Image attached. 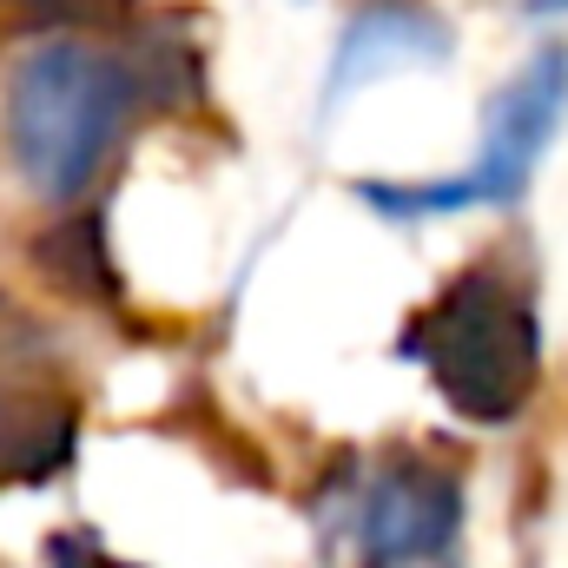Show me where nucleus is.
I'll list each match as a JSON object with an SVG mask.
<instances>
[{"mask_svg":"<svg viewBox=\"0 0 568 568\" xmlns=\"http://www.w3.org/2000/svg\"><path fill=\"white\" fill-rule=\"evenodd\" d=\"M140 106L133 67L87 47V40H47L33 47L0 93V133L13 152V172L53 199L73 205L100 165L113 159V145L126 140V120Z\"/></svg>","mask_w":568,"mask_h":568,"instance_id":"obj_1","label":"nucleus"},{"mask_svg":"<svg viewBox=\"0 0 568 568\" xmlns=\"http://www.w3.org/2000/svg\"><path fill=\"white\" fill-rule=\"evenodd\" d=\"M410 364H424L449 410L469 424H509L542 371V331L529 297L496 272H463L429 311L410 317L404 344Z\"/></svg>","mask_w":568,"mask_h":568,"instance_id":"obj_2","label":"nucleus"},{"mask_svg":"<svg viewBox=\"0 0 568 568\" xmlns=\"http://www.w3.org/2000/svg\"><path fill=\"white\" fill-rule=\"evenodd\" d=\"M568 113V47L549 40L542 53H529L523 73H509L483 113V152L424 185H357V199L384 219H443V212H476V205H516L529 192L536 159L549 152L556 126Z\"/></svg>","mask_w":568,"mask_h":568,"instance_id":"obj_3","label":"nucleus"},{"mask_svg":"<svg viewBox=\"0 0 568 568\" xmlns=\"http://www.w3.org/2000/svg\"><path fill=\"white\" fill-rule=\"evenodd\" d=\"M463 529V489L449 469L397 456L357 489V542L364 562H410V556H443Z\"/></svg>","mask_w":568,"mask_h":568,"instance_id":"obj_4","label":"nucleus"},{"mask_svg":"<svg viewBox=\"0 0 568 568\" xmlns=\"http://www.w3.org/2000/svg\"><path fill=\"white\" fill-rule=\"evenodd\" d=\"M449 60V27L417 7V0H371L344 20L337 53H331V80H324V106L351 100L357 87L404 73V67H443Z\"/></svg>","mask_w":568,"mask_h":568,"instance_id":"obj_5","label":"nucleus"},{"mask_svg":"<svg viewBox=\"0 0 568 568\" xmlns=\"http://www.w3.org/2000/svg\"><path fill=\"white\" fill-rule=\"evenodd\" d=\"M33 265L60 284L67 297H120V272H113V258H106V225H100L93 212L53 225V232L33 245Z\"/></svg>","mask_w":568,"mask_h":568,"instance_id":"obj_6","label":"nucleus"},{"mask_svg":"<svg viewBox=\"0 0 568 568\" xmlns=\"http://www.w3.org/2000/svg\"><path fill=\"white\" fill-rule=\"evenodd\" d=\"M133 87H140V100L152 106H192L199 93H205V60H199V47L179 33V27H145L140 47H133Z\"/></svg>","mask_w":568,"mask_h":568,"instance_id":"obj_7","label":"nucleus"},{"mask_svg":"<svg viewBox=\"0 0 568 568\" xmlns=\"http://www.w3.org/2000/svg\"><path fill=\"white\" fill-rule=\"evenodd\" d=\"M67 456H73V417H67V410H53V424H33L20 443H13V469H20L27 483L60 476Z\"/></svg>","mask_w":568,"mask_h":568,"instance_id":"obj_8","label":"nucleus"},{"mask_svg":"<svg viewBox=\"0 0 568 568\" xmlns=\"http://www.w3.org/2000/svg\"><path fill=\"white\" fill-rule=\"evenodd\" d=\"M40 357H47V331L0 297V364H40Z\"/></svg>","mask_w":568,"mask_h":568,"instance_id":"obj_9","label":"nucleus"},{"mask_svg":"<svg viewBox=\"0 0 568 568\" xmlns=\"http://www.w3.org/2000/svg\"><path fill=\"white\" fill-rule=\"evenodd\" d=\"M47 568H133V562L106 556V542H93L80 529H60V536H47Z\"/></svg>","mask_w":568,"mask_h":568,"instance_id":"obj_10","label":"nucleus"},{"mask_svg":"<svg viewBox=\"0 0 568 568\" xmlns=\"http://www.w3.org/2000/svg\"><path fill=\"white\" fill-rule=\"evenodd\" d=\"M20 7L40 20H100V13H120L126 0H20Z\"/></svg>","mask_w":568,"mask_h":568,"instance_id":"obj_11","label":"nucleus"},{"mask_svg":"<svg viewBox=\"0 0 568 568\" xmlns=\"http://www.w3.org/2000/svg\"><path fill=\"white\" fill-rule=\"evenodd\" d=\"M377 568H449L443 556H410V562H377Z\"/></svg>","mask_w":568,"mask_h":568,"instance_id":"obj_12","label":"nucleus"},{"mask_svg":"<svg viewBox=\"0 0 568 568\" xmlns=\"http://www.w3.org/2000/svg\"><path fill=\"white\" fill-rule=\"evenodd\" d=\"M568 0H529V13H562Z\"/></svg>","mask_w":568,"mask_h":568,"instance_id":"obj_13","label":"nucleus"}]
</instances>
